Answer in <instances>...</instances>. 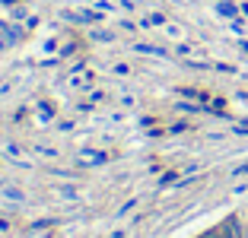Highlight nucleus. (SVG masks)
Instances as JSON below:
<instances>
[{"instance_id":"obj_1","label":"nucleus","mask_w":248,"mask_h":238,"mask_svg":"<svg viewBox=\"0 0 248 238\" xmlns=\"http://www.w3.org/2000/svg\"><path fill=\"white\" fill-rule=\"evenodd\" d=\"M219 232H223V238H248V223L239 213H232V216H226L219 223Z\"/></svg>"},{"instance_id":"obj_2","label":"nucleus","mask_w":248,"mask_h":238,"mask_svg":"<svg viewBox=\"0 0 248 238\" xmlns=\"http://www.w3.org/2000/svg\"><path fill=\"white\" fill-rule=\"evenodd\" d=\"M80 162H83V165H105V162H108V152H99V149H80Z\"/></svg>"},{"instance_id":"obj_3","label":"nucleus","mask_w":248,"mask_h":238,"mask_svg":"<svg viewBox=\"0 0 248 238\" xmlns=\"http://www.w3.org/2000/svg\"><path fill=\"white\" fill-rule=\"evenodd\" d=\"M134 51H137V54H146V58H169V51L162 48V45H146V42H137V45H134Z\"/></svg>"},{"instance_id":"obj_4","label":"nucleus","mask_w":248,"mask_h":238,"mask_svg":"<svg viewBox=\"0 0 248 238\" xmlns=\"http://www.w3.org/2000/svg\"><path fill=\"white\" fill-rule=\"evenodd\" d=\"M217 13L223 16V19H235V16H242L235 0H219V3H217Z\"/></svg>"},{"instance_id":"obj_5","label":"nucleus","mask_w":248,"mask_h":238,"mask_svg":"<svg viewBox=\"0 0 248 238\" xmlns=\"http://www.w3.org/2000/svg\"><path fill=\"white\" fill-rule=\"evenodd\" d=\"M159 26H166V16L162 13H150L143 22H140V29H159Z\"/></svg>"},{"instance_id":"obj_6","label":"nucleus","mask_w":248,"mask_h":238,"mask_svg":"<svg viewBox=\"0 0 248 238\" xmlns=\"http://www.w3.org/2000/svg\"><path fill=\"white\" fill-rule=\"evenodd\" d=\"M89 38H93V42H102V45H111V42H115V32H108V29H93V32H89Z\"/></svg>"},{"instance_id":"obj_7","label":"nucleus","mask_w":248,"mask_h":238,"mask_svg":"<svg viewBox=\"0 0 248 238\" xmlns=\"http://www.w3.org/2000/svg\"><path fill=\"white\" fill-rule=\"evenodd\" d=\"M175 54L185 60V58H194V54H197V48H194L191 42H178V45H175Z\"/></svg>"},{"instance_id":"obj_8","label":"nucleus","mask_w":248,"mask_h":238,"mask_svg":"<svg viewBox=\"0 0 248 238\" xmlns=\"http://www.w3.org/2000/svg\"><path fill=\"white\" fill-rule=\"evenodd\" d=\"M3 197H7V200H13V203H22V200H26V194H22L19 188H13V184H3Z\"/></svg>"},{"instance_id":"obj_9","label":"nucleus","mask_w":248,"mask_h":238,"mask_svg":"<svg viewBox=\"0 0 248 238\" xmlns=\"http://www.w3.org/2000/svg\"><path fill=\"white\" fill-rule=\"evenodd\" d=\"M229 32L239 38H245V16H235V19H229Z\"/></svg>"},{"instance_id":"obj_10","label":"nucleus","mask_w":248,"mask_h":238,"mask_svg":"<svg viewBox=\"0 0 248 238\" xmlns=\"http://www.w3.org/2000/svg\"><path fill=\"white\" fill-rule=\"evenodd\" d=\"M182 178V172H175V168H172V172H166L159 178V188H175V181Z\"/></svg>"},{"instance_id":"obj_11","label":"nucleus","mask_w":248,"mask_h":238,"mask_svg":"<svg viewBox=\"0 0 248 238\" xmlns=\"http://www.w3.org/2000/svg\"><path fill=\"white\" fill-rule=\"evenodd\" d=\"M58 225V219H38V223L29 225V232H42V229H54Z\"/></svg>"},{"instance_id":"obj_12","label":"nucleus","mask_w":248,"mask_h":238,"mask_svg":"<svg viewBox=\"0 0 248 238\" xmlns=\"http://www.w3.org/2000/svg\"><path fill=\"white\" fill-rule=\"evenodd\" d=\"M58 197H64V200H77V188H73V184H61Z\"/></svg>"},{"instance_id":"obj_13","label":"nucleus","mask_w":248,"mask_h":238,"mask_svg":"<svg viewBox=\"0 0 248 238\" xmlns=\"http://www.w3.org/2000/svg\"><path fill=\"white\" fill-rule=\"evenodd\" d=\"M191 124L188 121H175V124H169V134H188Z\"/></svg>"},{"instance_id":"obj_14","label":"nucleus","mask_w":248,"mask_h":238,"mask_svg":"<svg viewBox=\"0 0 248 238\" xmlns=\"http://www.w3.org/2000/svg\"><path fill=\"white\" fill-rule=\"evenodd\" d=\"M213 70H217V73H226V76H235V73H239L232 64H223V60H219V64H213Z\"/></svg>"},{"instance_id":"obj_15","label":"nucleus","mask_w":248,"mask_h":238,"mask_svg":"<svg viewBox=\"0 0 248 238\" xmlns=\"http://www.w3.org/2000/svg\"><path fill=\"white\" fill-rule=\"evenodd\" d=\"M229 175H232V178H245V175H248V162H242V165H235V168H232Z\"/></svg>"},{"instance_id":"obj_16","label":"nucleus","mask_w":248,"mask_h":238,"mask_svg":"<svg viewBox=\"0 0 248 238\" xmlns=\"http://www.w3.org/2000/svg\"><path fill=\"white\" fill-rule=\"evenodd\" d=\"M38 115H42V121H51V105H38Z\"/></svg>"},{"instance_id":"obj_17","label":"nucleus","mask_w":248,"mask_h":238,"mask_svg":"<svg viewBox=\"0 0 248 238\" xmlns=\"http://www.w3.org/2000/svg\"><path fill=\"white\" fill-rule=\"evenodd\" d=\"M166 32H169L172 38H182V29H178L175 22H166Z\"/></svg>"},{"instance_id":"obj_18","label":"nucleus","mask_w":248,"mask_h":238,"mask_svg":"<svg viewBox=\"0 0 248 238\" xmlns=\"http://www.w3.org/2000/svg\"><path fill=\"white\" fill-rule=\"evenodd\" d=\"M232 134H239V137H248V121L235 124V127H232Z\"/></svg>"},{"instance_id":"obj_19","label":"nucleus","mask_w":248,"mask_h":238,"mask_svg":"<svg viewBox=\"0 0 248 238\" xmlns=\"http://www.w3.org/2000/svg\"><path fill=\"white\" fill-rule=\"evenodd\" d=\"M35 152H42V156H48V159H54V156H58V152H54L51 146H35Z\"/></svg>"},{"instance_id":"obj_20","label":"nucleus","mask_w":248,"mask_h":238,"mask_svg":"<svg viewBox=\"0 0 248 238\" xmlns=\"http://www.w3.org/2000/svg\"><path fill=\"white\" fill-rule=\"evenodd\" d=\"M134 207H137V197H134V200H127V203H124V207L121 209H118V213H121V216H124V213H131V209Z\"/></svg>"},{"instance_id":"obj_21","label":"nucleus","mask_w":248,"mask_h":238,"mask_svg":"<svg viewBox=\"0 0 248 238\" xmlns=\"http://www.w3.org/2000/svg\"><path fill=\"white\" fill-rule=\"evenodd\" d=\"M51 175H58V178H77V175H73V172H67V168H54Z\"/></svg>"},{"instance_id":"obj_22","label":"nucleus","mask_w":248,"mask_h":238,"mask_svg":"<svg viewBox=\"0 0 248 238\" xmlns=\"http://www.w3.org/2000/svg\"><path fill=\"white\" fill-rule=\"evenodd\" d=\"M115 73H118V76H127V73H131V67H127V64H118Z\"/></svg>"},{"instance_id":"obj_23","label":"nucleus","mask_w":248,"mask_h":238,"mask_svg":"<svg viewBox=\"0 0 248 238\" xmlns=\"http://www.w3.org/2000/svg\"><path fill=\"white\" fill-rule=\"evenodd\" d=\"M38 26V16H26V29H35Z\"/></svg>"},{"instance_id":"obj_24","label":"nucleus","mask_w":248,"mask_h":238,"mask_svg":"<svg viewBox=\"0 0 248 238\" xmlns=\"http://www.w3.org/2000/svg\"><path fill=\"white\" fill-rule=\"evenodd\" d=\"M121 29H124V32H134V29H140V26H134L131 19H124V22H121Z\"/></svg>"},{"instance_id":"obj_25","label":"nucleus","mask_w":248,"mask_h":238,"mask_svg":"<svg viewBox=\"0 0 248 238\" xmlns=\"http://www.w3.org/2000/svg\"><path fill=\"white\" fill-rule=\"evenodd\" d=\"M239 51H242V54L248 58V38H239Z\"/></svg>"},{"instance_id":"obj_26","label":"nucleus","mask_w":248,"mask_h":238,"mask_svg":"<svg viewBox=\"0 0 248 238\" xmlns=\"http://www.w3.org/2000/svg\"><path fill=\"white\" fill-rule=\"evenodd\" d=\"M10 229V223H7V219H0V232H7Z\"/></svg>"},{"instance_id":"obj_27","label":"nucleus","mask_w":248,"mask_h":238,"mask_svg":"<svg viewBox=\"0 0 248 238\" xmlns=\"http://www.w3.org/2000/svg\"><path fill=\"white\" fill-rule=\"evenodd\" d=\"M0 3H10V7H13V3H16V0H0Z\"/></svg>"},{"instance_id":"obj_28","label":"nucleus","mask_w":248,"mask_h":238,"mask_svg":"<svg viewBox=\"0 0 248 238\" xmlns=\"http://www.w3.org/2000/svg\"><path fill=\"white\" fill-rule=\"evenodd\" d=\"M0 188H3V178H0Z\"/></svg>"}]
</instances>
